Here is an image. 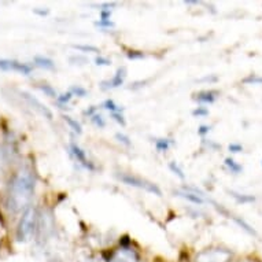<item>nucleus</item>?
<instances>
[{"mask_svg":"<svg viewBox=\"0 0 262 262\" xmlns=\"http://www.w3.org/2000/svg\"><path fill=\"white\" fill-rule=\"evenodd\" d=\"M35 192V177L29 169H21L11 180L7 207L13 213L26 210Z\"/></svg>","mask_w":262,"mask_h":262,"instance_id":"1","label":"nucleus"},{"mask_svg":"<svg viewBox=\"0 0 262 262\" xmlns=\"http://www.w3.org/2000/svg\"><path fill=\"white\" fill-rule=\"evenodd\" d=\"M36 227H37V210L35 207H28L24 214H22V219L18 224L17 229V237L19 242H28L30 237L33 236V233L36 231Z\"/></svg>","mask_w":262,"mask_h":262,"instance_id":"2","label":"nucleus"},{"mask_svg":"<svg viewBox=\"0 0 262 262\" xmlns=\"http://www.w3.org/2000/svg\"><path fill=\"white\" fill-rule=\"evenodd\" d=\"M124 184L126 185H130V187H135V188H139V189H144L147 192L150 193H154L157 196H162V191L159 189V187L154 183H151V181H147L144 179H140V177H136V176H132V174H120L118 176Z\"/></svg>","mask_w":262,"mask_h":262,"instance_id":"3","label":"nucleus"},{"mask_svg":"<svg viewBox=\"0 0 262 262\" xmlns=\"http://www.w3.org/2000/svg\"><path fill=\"white\" fill-rule=\"evenodd\" d=\"M231 254L227 250L223 249H213L206 250L198 255L196 262H229Z\"/></svg>","mask_w":262,"mask_h":262,"instance_id":"4","label":"nucleus"},{"mask_svg":"<svg viewBox=\"0 0 262 262\" xmlns=\"http://www.w3.org/2000/svg\"><path fill=\"white\" fill-rule=\"evenodd\" d=\"M0 70H6V72L13 70V72H18L24 76H28L32 73V66L14 59H0Z\"/></svg>","mask_w":262,"mask_h":262,"instance_id":"5","label":"nucleus"},{"mask_svg":"<svg viewBox=\"0 0 262 262\" xmlns=\"http://www.w3.org/2000/svg\"><path fill=\"white\" fill-rule=\"evenodd\" d=\"M21 96L26 100V102H28V104H29V106H32V108H35L36 112L40 113V114H41L44 118H47V120H52L51 110H50V108H48L46 104L41 103L39 99H36L35 96H32V95L28 94V92H22Z\"/></svg>","mask_w":262,"mask_h":262,"instance_id":"6","label":"nucleus"},{"mask_svg":"<svg viewBox=\"0 0 262 262\" xmlns=\"http://www.w3.org/2000/svg\"><path fill=\"white\" fill-rule=\"evenodd\" d=\"M139 257L138 254L135 253L134 249H122L120 253L117 254L116 257L113 258L112 262H138Z\"/></svg>","mask_w":262,"mask_h":262,"instance_id":"7","label":"nucleus"},{"mask_svg":"<svg viewBox=\"0 0 262 262\" xmlns=\"http://www.w3.org/2000/svg\"><path fill=\"white\" fill-rule=\"evenodd\" d=\"M70 151H72V154L74 155V158L77 159V162L81 163L82 166H85V168L88 169H94V166L91 165L90 161L86 159L85 152H84L76 143H70Z\"/></svg>","mask_w":262,"mask_h":262,"instance_id":"8","label":"nucleus"},{"mask_svg":"<svg viewBox=\"0 0 262 262\" xmlns=\"http://www.w3.org/2000/svg\"><path fill=\"white\" fill-rule=\"evenodd\" d=\"M217 95H219L217 91H202L195 95V100H198L199 103H213Z\"/></svg>","mask_w":262,"mask_h":262,"instance_id":"9","label":"nucleus"},{"mask_svg":"<svg viewBox=\"0 0 262 262\" xmlns=\"http://www.w3.org/2000/svg\"><path fill=\"white\" fill-rule=\"evenodd\" d=\"M126 70L125 68H120V69L117 70L116 76L112 78V81H108V86L107 88H117V86H120L124 84V80H125V76H126Z\"/></svg>","mask_w":262,"mask_h":262,"instance_id":"10","label":"nucleus"},{"mask_svg":"<svg viewBox=\"0 0 262 262\" xmlns=\"http://www.w3.org/2000/svg\"><path fill=\"white\" fill-rule=\"evenodd\" d=\"M177 196H180V198L185 199V201H188L191 203H195V205H202L203 203V199L199 196L198 193L195 192H176Z\"/></svg>","mask_w":262,"mask_h":262,"instance_id":"11","label":"nucleus"},{"mask_svg":"<svg viewBox=\"0 0 262 262\" xmlns=\"http://www.w3.org/2000/svg\"><path fill=\"white\" fill-rule=\"evenodd\" d=\"M35 64L46 70H52L55 68V63L50 58H46V56H35Z\"/></svg>","mask_w":262,"mask_h":262,"instance_id":"12","label":"nucleus"},{"mask_svg":"<svg viewBox=\"0 0 262 262\" xmlns=\"http://www.w3.org/2000/svg\"><path fill=\"white\" fill-rule=\"evenodd\" d=\"M63 120L66 124L69 125L70 128L73 129L76 134H78V135L82 134V129H81V125H80V122H77V121L74 120V118H72L70 116H63Z\"/></svg>","mask_w":262,"mask_h":262,"instance_id":"13","label":"nucleus"},{"mask_svg":"<svg viewBox=\"0 0 262 262\" xmlns=\"http://www.w3.org/2000/svg\"><path fill=\"white\" fill-rule=\"evenodd\" d=\"M232 219H233V221H235V223H236L237 225H239V227L243 228V229H245L246 232H249L250 235H254V236H257V232H255V231H254L253 228L250 227L249 224L246 223L245 220L239 219V217H232Z\"/></svg>","mask_w":262,"mask_h":262,"instance_id":"14","label":"nucleus"},{"mask_svg":"<svg viewBox=\"0 0 262 262\" xmlns=\"http://www.w3.org/2000/svg\"><path fill=\"white\" fill-rule=\"evenodd\" d=\"M155 147H157V150L159 152H165L170 147V140H168V139H157L155 140Z\"/></svg>","mask_w":262,"mask_h":262,"instance_id":"15","label":"nucleus"},{"mask_svg":"<svg viewBox=\"0 0 262 262\" xmlns=\"http://www.w3.org/2000/svg\"><path fill=\"white\" fill-rule=\"evenodd\" d=\"M225 165H227L228 168H229V170L232 173H235V174H237V173H241L242 170H243V168H242L241 165L235 162L232 158H225Z\"/></svg>","mask_w":262,"mask_h":262,"instance_id":"16","label":"nucleus"},{"mask_svg":"<svg viewBox=\"0 0 262 262\" xmlns=\"http://www.w3.org/2000/svg\"><path fill=\"white\" fill-rule=\"evenodd\" d=\"M229 193H231L233 198L236 199L239 203H250V202H254V201H255V198H254V196H251V195H241V193L233 192V191H231Z\"/></svg>","mask_w":262,"mask_h":262,"instance_id":"17","label":"nucleus"},{"mask_svg":"<svg viewBox=\"0 0 262 262\" xmlns=\"http://www.w3.org/2000/svg\"><path fill=\"white\" fill-rule=\"evenodd\" d=\"M104 108L108 110L112 114L113 113H121V110H122V108H120V106L114 103V100L112 99H107L106 102H104Z\"/></svg>","mask_w":262,"mask_h":262,"instance_id":"18","label":"nucleus"},{"mask_svg":"<svg viewBox=\"0 0 262 262\" xmlns=\"http://www.w3.org/2000/svg\"><path fill=\"white\" fill-rule=\"evenodd\" d=\"M73 47L82 52H100L99 48L94 47V46H81V44H78V46H73Z\"/></svg>","mask_w":262,"mask_h":262,"instance_id":"19","label":"nucleus"},{"mask_svg":"<svg viewBox=\"0 0 262 262\" xmlns=\"http://www.w3.org/2000/svg\"><path fill=\"white\" fill-rule=\"evenodd\" d=\"M169 168H170V170H172L173 173H174V174H177V176L180 177V179H184V172H183V170H181L180 169V166H179V165H177L176 162H170L169 163Z\"/></svg>","mask_w":262,"mask_h":262,"instance_id":"20","label":"nucleus"},{"mask_svg":"<svg viewBox=\"0 0 262 262\" xmlns=\"http://www.w3.org/2000/svg\"><path fill=\"white\" fill-rule=\"evenodd\" d=\"M40 90L43 91L44 94L48 95V96H51V98H56V92L55 90L52 88L51 85H47V84H43V85H40L39 86Z\"/></svg>","mask_w":262,"mask_h":262,"instance_id":"21","label":"nucleus"},{"mask_svg":"<svg viewBox=\"0 0 262 262\" xmlns=\"http://www.w3.org/2000/svg\"><path fill=\"white\" fill-rule=\"evenodd\" d=\"M72 98H73V94L72 92H66V94H62L60 96H56V99H58V102L59 103H69L70 100H72Z\"/></svg>","mask_w":262,"mask_h":262,"instance_id":"22","label":"nucleus"},{"mask_svg":"<svg viewBox=\"0 0 262 262\" xmlns=\"http://www.w3.org/2000/svg\"><path fill=\"white\" fill-rule=\"evenodd\" d=\"M92 122H94L96 126H99V128H104V125H106V122H104L103 117L100 116V114H95V116H92Z\"/></svg>","mask_w":262,"mask_h":262,"instance_id":"23","label":"nucleus"},{"mask_svg":"<svg viewBox=\"0 0 262 262\" xmlns=\"http://www.w3.org/2000/svg\"><path fill=\"white\" fill-rule=\"evenodd\" d=\"M70 92H72L73 95H77V96H85L86 95V91L78 85H74L73 88L70 90Z\"/></svg>","mask_w":262,"mask_h":262,"instance_id":"24","label":"nucleus"},{"mask_svg":"<svg viewBox=\"0 0 262 262\" xmlns=\"http://www.w3.org/2000/svg\"><path fill=\"white\" fill-rule=\"evenodd\" d=\"M95 25H98V26H106V28H112V26H114V22L110 21V19H99V21H96L95 22Z\"/></svg>","mask_w":262,"mask_h":262,"instance_id":"25","label":"nucleus"},{"mask_svg":"<svg viewBox=\"0 0 262 262\" xmlns=\"http://www.w3.org/2000/svg\"><path fill=\"white\" fill-rule=\"evenodd\" d=\"M243 82L246 84H262V77H255V76H251L249 78H245Z\"/></svg>","mask_w":262,"mask_h":262,"instance_id":"26","label":"nucleus"},{"mask_svg":"<svg viewBox=\"0 0 262 262\" xmlns=\"http://www.w3.org/2000/svg\"><path fill=\"white\" fill-rule=\"evenodd\" d=\"M95 63L98 64V66H108L110 64V60L107 58H103V56H98L96 59H95Z\"/></svg>","mask_w":262,"mask_h":262,"instance_id":"27","label":"nucleus"},{"mask_svg":"<svg viewBox=\"0 0 262 262\" xmlns=\"http://www.w3.org/2000/svg\"><path fill=\"white\" fill-rule=\"evenodd\" d=\"M112 117H113V118H114V121H117V122L122 125V126H124V125L126 124V122H125V120H124V116H122L121 113H113Z\"/></svg>","mask_w":262,"mask_h":262,"instance_id":"28","label":"nucleus"},{"mask_svg":"<svg viewBox=\"0 0 262 262\" xmlns=\"http://www.w3.org/2000/svg\"><path fill=\"white\" fill-rule=\"evenodd\" d=\"M116 138L118 139V142L120 143H122V144H125V146H130V142H129V139L126 138V136H125V135H122V134H117L116 135Z\"/></svg>","mask_w":262,"mask_h":262,"instance_id":"29","label":"nucleus"},{"mask_svg":"<svg viewBox=\"0 0 262 262\" xmlns=\"http://www.w3.org/2000/svg\"><path fill=\"white\" fill-rule=\"evenodd\" d=\"M229 151L231 152H241V151H243V146L237 144V143H232V144H229Z\"/></svg>","mask_w":262,"mask_h":262,"instance_id":"30","label":"nucleus"},{"mask_svg":"<svg viewBox=\"0 0 262 262\" xmlns=\"http://www.w3.org/2000/svg\"><path fill=\"white\" fill-rule=\"evenodd\" d=\"M129 59H139V58H144V54L139 51H130L128 54Z\"/></svg>","mask_w":262,"mask_h":262,"instance_id":"31","label":"nucleus"},{"mask_svg":"<svg viewBox=\"0 0 262 262\" xmlns=\"http://www.w3.org/2000/svg\"><path fill=\"white\" fill-rule=\"evenodd\" d=\"M192 114H193V116H198V117L207 116V114H209V110H206V108L199 107V108H196V110H193Z\"/></svg>","mask_w":262,"mask_h":262,"instance_id":"32","label":"nucleus"},{"mask_svg":"<svg viewBox=\"0 0 262 262\" xmlns=\"http://www.w3.org/2000/svg\"><path fill=\"white\" fill-rule=\"evenodd\" d=\"M80 262H106L102 257H88Z\"/></svg>","mask_w":262,"mask_h":262,"instance_id":"33","label":"nucleus"},{"mask_svg":"<svg viewBox=\"0 0 262 262\" xmlns=\"http://www.w3.org/2000/svg\"><path fill=\"white\" fill-rule=\"evenodd\" d=\"M100 15H102L100 19H110V17H112V11H110V10H102Z\"/></svg>","mask_w":262,"mask_h":262,"instance_id":"34","label":"nucleus"},{"mask_svg":"<svg viewBox=\"0 0 262 262\" xmlns=\"http://www.w3.org/2000/svg\"><path fill=\"white\" fill-rule=\"evenodd\" d=\"M209 130H210V126H206V125H202V126L199 128L198 134L201 135V136H203V135L209 134Z\"/></svg>","mask_w":262,"mask_h":262,"instance_id":"35","label":"nucleus"},{"mask_svg":"<svg viewBox=\"0 0 262 262\" xmlns=\"http://www.w3.org/2000/svg\"><path fill=\"white\" fill-rule=\"evenodd\" d=\"M82 62V64L86 63V59L85 58H82V56H73V58H70V62Z\"/></svg>","mask_w":262,"mask_h":262,"instance_id":"36","label":"nucleus"},{"mask_svg":"<svg viewBox=\"0 0 262 262\" xmlns=\"http://www.w3.org/2000/svg\"><path fill=\"white\" fill-rule=\"evenodd\" d=\"M95 112V107L94 106H92V107L90 108V110H85V112H84V114H85V116H91V114H92V113Z\"/></svg>","mask_w":262,"mask_h":262,"instance_id":"37","label":"nucleus"}]
</instances>
